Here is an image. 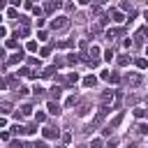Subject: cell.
Here are the masks:
<instances>
[{
    "instance_id": "obj_36",
    "label": "cell",
    "mask_w": 148,
    "mask_h": 148,
    "mask_svg": "<svg viewBox=\"0 0 148 148\" xmlns=\"http://www.w3.org/2000/svg\"><path fill=\"white\" fill-rule=\"evenodd\" d=\"M12 5H21V0H12Z\"/></svg>"
},
{
    "instance_id": "obj_15",
    "label": "cell",
    "mask_w": 148,
    "mask_h": 148,
    "mask_svg": "<svg viewBox=\"0 0 148 148\" xmlns=\"http://www.w3.org/2000/svg\"><path fill=\"white\" fill-rule=\"evenodd\" d=\"M53 74H58V72H56V67H46V69L42 72V76H44V79H51Z\"/></svg>"
},
{
    "instance_id": "obj_14",
    "label": "cell",
    "mask_w": 148,
    "mask_h": 148,
    "mask_svg": "<svg viewBox=\"0 0 148 148\" xmlns=\"http://www.w3.org/2000/svg\"><path fill=\"white\" fill-rule=\"evenodd\" d=\"M134 65H136L139 69H146V67H148V60H146V58H136V60H134Z\"/></svg>"
},
{
    "instance_id": "obj_2",
    "label": "cell",
    "mask_w": 148,
    "mask_h": 148,
    "mask_svg": "<svg viewBox=\"0 0 148 148\" xmlns=\"http://www.w3.org/2000/svg\"><path fill=\"white\" fill-rule=\"evenodd\" d=\"M62 7V0H46V5H44V12L46 14H53L56 9H60Z\"/></svg>"
},
{
    "instance_id": "obj_20",
    "label": "cell",
    "mask_w": 148,
    "mask_h": 148,
    "mask_svg": "<svg viewBox=\"0 0 148 148\" xmlns=\"http://www.w3.org/2000/svg\"><path fill=\"white\" fill-rule=\"evenodd\" d=\"M67 62H69V65H76V62H79V56H76V53H69Z\"/></svg>"
},
{
    "instance_id": "obj_19",
    "label": "cell",
    "mask_w": 148,
    "mask_h": 148,
    "mask_svg": "<svg viewBox=\"0 0 148 148\" xmlns=\"http://www.w3.org/2000/svg\"><path fill=\"white\" fill-rule=\"evenodd\" d=\"M136 132H139V134H148V125H146V123H139Z\"/></svg>"
},
{
    "instance_id": "obj_18",
    "label": "cell",
    "mask_w": 148,
    "mask_h": 148,
    "mask_svg": "<svg viewBox=\"0 0 148 148\" xmlns=\"http://www.w3.org/2000/svg\"><path fill=\"white\" fill-rule=\"evenodd\" d=\"M88 109H90V104H81L76 113H79V116H86V113H88Z\"/></svg>"
},
{
    "instance_id": "obj_12",
    "label": "cell",
    "mask_w": 148,
    "mask_h": 148,
    "mask_svg": "<svg viewBox=\"0 0 148 148\" xmlns=\"http://www.w3.org/2000/svg\"><path fill=\"white\" fill-rule=\"evenodd\" d=\"M49 92H51V97H53V99H60V95H62V88H60V86H53Z\"/></svg>"
},
{
    "instance_id": "obj_24",
    "label": "cell",
    "mask_w": 148,
    "mask_h": 148,
    "mask_svg": "<svg viewBox=\"0 0 148 148\" xmlns=\"http://www.w3.org/2000/svg\"><path fill=\"white\" fill-rule=\"evenodd\" d=\"M16 16H18L16 9H7V18H16Z\"/></svg>"
},
{
    "instance_id": "obj_10",
    "label": "cell",
    "mask_w": 148,
    "mask_h": 148,
    "mask_svg": "<svg viewBox=\"0 0 148 148\" xmlns=\"http://www.w3.org/2000/svg\"><path fill=\"white\" fill-rule=\"evenodd\" d=\"M120 123H123V111H120V113H118V116H116V118H113V120H111V123H109L106 127H109V130H116V127H118Z\"/></svg>"
},
{
    "instance_id": "obj_5",
    "label": "cell",
    "mask_w": 148,
    "mask_h": 148,
    "mask_svg": "<svg viewBox=\"0 0 148 148\" xmlns=\"http://www.w3.org/2000/svg\"><path fill=\"white\" fill-rule=\"evenodd\" d=\"M42 134H44V139H58L60 136V130L58 127H44Z\"/></svg>"
},
{
    "instance_id": "obj_26",
    "label": "cell",
    "mask_w": 148,
    "mask_h": 148,
    "mask_svg": "<svg viewBox=\"0 0 148 148\" xmlns=\"http://www.w3.org/2000/svg\"><path fill=\"white\" fill-rule=\"evenodd\" d=\"M44 118H46V116H44L42 111H37V113H35V120H37V123H44Z\"/></svg>"
},
{
    "instance_id": "obj_6",
    "label": "cell",
    "mask_w": 148,
    "mask_h": 148,
    "mask_svg": "<svg viewBox=\"0 0 148 148\" xmlns=\"http://www.w3.org/2000/svg\"><path fill=\"white\" fill-rule=\"evenodd\" d=\"M146 35H148V28H139L134 32V44H143L146 42Z\"/></svg>"
},
{
    "instance_id": "obj_32",
    "label": "cell",
    "mask_w": 148,
    "mask_h": 148,
    "mask_svg": "<svg viewBox=\"0 0 148 148\" xmlns=\"http://www.w3.org/2000/svg\"><path fill=\"white\" fill-rule=\"evenodd\" d=\"M9 148H23V143H21V141H12V143H9Z\"/></svg>"
},
{
    "instance_id": "obj_17",
    "label": "cell",
    "mask_w": 148,
    "mask_h": 148,
    "mask_svg": "<svg viewBox=\"0 0 148 148\" xmlns=\"http://www.w3.org/2000/svg\"><path fill=\"white\" fill-rule=\"evenodd\" d=\"M5 46H7V49H18V42H16V39H7Z\"/></svg>"
},
{
    "instance_id": "obj_13",
    "label": "cell",
    "mask_w": 148,
    "mask_h": 148,
    "mask_svg": "<svg viewBox=\"0 0 148 148\" xmlns=\"http://www.w3.org/2000/svg\"><path fill=\"white\" fill-rule=\"evenodd\" d=\"M111 21H116V23H123V21H125L123 12H111Z\"/></svg>"
},
{
    "instance_id": "obj_30",
    "label": "cell",
    "mask_w": 148,
    "mask_h": 148,
    "mask_svg": "<svg viewBox=\"0 0 148 148\" xmlns=\"http://www.w3.org/2000/svg\"><path fill=\"white\" fill-rule=\"evenodd\" d=\"M67 81H69V83H76V81H79V74H69V79H67Z\"/></svg>"
},
{
    "instance_id": "obj_39",
    "label": "cell",
    "mask_w": 148,
    "mask_h": 148,
    "mask_svg": "<svg viewBox=\"0 0 148 148\" xmlns=\"http://www.w3.org/2000/svg\"><path fill=\"white\" fill-rule=\"evenodd\" d=\"M146 56H148V46H146Z\"/></svg>"
},
{
    "instance_id": "obj_28",
    "label": "cell",
    "mask_w": 148,
    "mask_h": 148,
    "mask_svg": "<svg viewBox=\"0 0 148 148\" xmlns=\"http://www.w3.org/2000/svg\"><path fill=\"white\" fill-rule=\"evenodd\" d=\"M90 148H102V141H99V139H92V141H90Z\"/></svg>"
},
{
    "instance_id": "obj_23",
    "label": "cell",
    "mask_w": 148,
    "mask_h": 148,
    "mask_svg": "<svg viewBox=\"0 0 148 148\" xmlns=\"http://www.w3.org/2000/svg\"><path fill=\"white\" fill-rule=\"evenodd\" d=\"M134 116H136V118H143V116H146V111H143L141 106H136V109H134Z\"/></svg>"
},
{
    "instance_id": "obj_33",
    "label": "cell",
    "mask_w": 148,
    "mask_h": 148,
    "mask_svg": "<svg viewBox=\"0 0 148 148\" xmlns=\"http://www.w3.org/2000/svg\"><path fill=\"white\" fill-rule=\"evenodd\" d=\"M35 148H46V143H44V141H37V143H35Z\"/></svg>"
},
{
    "instance_id": "obj_22",
    "label": "cell",
    "mask_w": 148,
    "mask_h": 148,
    "mask_svg": "<svg viewBox=\"0 0 148 148\" xmlns=\"http://www.w3.org/2000/svg\"><path fill=\"white\" fill-rule=\"evenodd\" d=\"M30 113H32V106H28V104L21 106V116H30Z\"/></svg>"
},
{
    "instance_id": "obj_3",
    "label": "cell",
    "mask_w": 148,
    "mask_h": 148,
    "mask_svg": "<svg viewBox=\"0 0 148 148\" xmlns=\"http://www.w3.org/2000/svg\"><path fill=\"white\" fill-rule=\"evenodd\" d=\"M102 79L104 81H109V83H120V74H116V72H102Z\"/></svg>"
},
{
    "instance_id": "obj_38",
    "label": "cell",
    "mask_w": 148,
    "mask_h": 148,
    "mask_svg": "<svg viewBox=\"0 0 148 148\" xmlns=\"http://www.w3.org/2000/svg\"><path fill=\"white\" fill-rule=\"evenodd\" d=\"M76 148H88V146H76Z\"/></svg>"
},
{
    "instance_id": "obj_37",
    "label": "cell",
    "mask_w": 148,
    "mask_h": 148,
    "mask_svg": "<svg viewBox=\"0 0 148 148\" xmlns=\"http://www.w3.org/2000/svg\"><path fill=\"white\" fill-rule=\"evenodd\" d=\"M127 148H139V146H136V143H130V146H127Z\"/></svg>"
},
{
    "instance_id": "obj_29",
    "label": "cell",
    "mask_w": 148,
    "mask_h": 148,
    "mask_svg": "<svg viewBox=\"0 0 148 148\" xmlns=\"http://www.w3.org/2000/svg\"><path fill=\"white\" fill-rule=\"evenodd\" d=\"M25 49H28V51H37V42H28Z\"/></svg>"
},
{
    "instance_id": "obj_9",
    "label": "cell",
    "mask_w": 148,
    "mask_h": 148,
    "mask_svg": "<svg viewBox=\"0 0 148 148\" xmlns=\"http://www.w3.org/2000/svg\"><path fill=\"white\" fill-rule=\"evenodd\" d=\"M83 86H86V88H95V86H97V76H92V74L86 76V79H83Z\"/></svg>"
},
{
    "instance_id": "obj_34",
    "label": "cell",
    "mask_w": 148,
    "mask_h": 148,
    "mask_svg": "<svg viewBox=\"0 0 148 148\" xmlns=\"http://www.w3.org/2000/svg\"><path fill=\"white\" fill-rule=\"evenodd\" d=\"M76 2H79V5H88V0H76Z\"/></svg>"
},
{
    "instance_id": "obj_11",
    "label": "cell",
    "mask_w": 148,
    "mask_h": 148,
    "mask_svg": "<svg viewBox=\"0 0 148 148\" xmlns=\"http://www.w3.org/2000/svg\"><path fill=\"white\" fill-rule=\"evenodd\" d=\"M46 109H49V113H51V116H58V113H60V106H58L56 102H49V104H46Z\"/></svg>"
},
{
    "instance_id": "obj_25",
    "label": "cell",
    "mask_w": 148,
    "mask_h": 148,
    "mask_svg": "<svg viewBox=\"0 0 148 148\" xmlns=\"http://www.w3.org/2000/svg\"><path fill=\"white\" fill-rule=\"evenodd\" d=\"M111 58H113V51H111V49H106V51H104V60H109V62H111Z\"/></svg>"
},
{
    "instance_id": "obj_7",
    "label": "cell",
    "mask_w": 148,
    "mask_h": 148,
    "mask_svg": "<svg viewBox=\"0 0 148 148\" xmlns=\"http://www.w3.org/2000/svg\"><path fill=\"white\" fill-rule=\"evenodd\" d=\"M141 81H143V79H141V74H136V72H132V74L125 79L127 86H141Z\"/></svg>"
},
{
    "instance_id": "obj_1",
    "label": "cell",
    "mask_w": 148,
    "mask_h": 148,
    "mask_svg": "<svg viewBox=\"0 0 148 148\" xmlns=\"http://www.w3.org/2000/svg\"><path fill=\"white\" fill-rule=\"evenodd\" d=\"M67 25H69V18H67V16H56V18L51 21V28H53V30H65Z\"/></svg>"
},
{
    "instance_id": "obj_35",
    "label": "cell",
    "mask_w": 148,
    "mask_h": 148,
    "mask_svg": "<svg viewBox=\"0 0 148 148\" xmlns=\"http://www.w3.org/2000/svg\"><path fill=\"white\" fill-rule=\"evenodd\" d=\"M143 18H146V23H148V9H146V12H143Z\"/></svg>"
},
{
    "instance_id": "obj_21",
    "label": "cell",
    "mask_w": 148,
    "mask_h": 148,
    "mask_svg": "<svg viewBox=\"0 0 148 148\" xmlns=\"http://www.w3.org/2000/svg\"><path fill=\"white\" fill-rule=\"evenodd\" d=\"M118 65H120V67L130 65V58H127V56H120V58H118Z\"/></svg>"
},
{
    "instance_id": "obj_8",
    "label": "cell",
    "mask_w": 148,
    "mask_h": 148,
    "mask_svg": "<svg viewBox=\"0 0 148 148\" xmlns=\"http://www.w3.org/2000/svg\"><path fill=\"white\" fill-rule=\"evenodd\" d=\"M21 60H23V51L18 49V51H16V53H14L12 58H7V65H18Z\"/></svg>"
},
{
    "instance_id": "obj_27",
    "label": "cell",
    "mask_w": 148,
    "mask_h": 148,
    "mask_svg": "<svg viewBox=\"0 0 148 148\" xmlns=\"http://www.w3.org/2000/svg\"><path fill=\"white\" fill-rule=\"evenodd\" d=\"M35 132H37V125H28L25 127V134H35Z\"/></svg>"
},
{
    "instance_id": "obj_16",
    "label": "cell",
    "mask_w": 148,
    "mask_h": 148,
    "mask_svg": "<svg viewBox=\"0 0 148 148\" xmlns=\"http://www.w3.org/2000/svg\"><path fill=\"white\" fill-rule=\"evenodd\" d=\"M76 104H79V97H76V95H69L67 102H65V106H76Z\"/></svg>"
},
{
    "instance_id": "obj_4",
    "label": "cell",
    "mask_w": 148,
    "mask_h": 148,
    "mask_svg": "<svg viewBox=\"0 0 148 148\" xmlns=\"http://www.w3.org/2000/svg\"><path fill=\"white\" fill-rule=\"evenodd\" d=\"M111 102H116V92L113 90H104L102 92V106H109Z\"/></svg>"
},
{
    "instance_id": "obj_31",
    "label": "cell",
    "mask_w": 148,
    "mask_h": 148,
    "mask_svg": "<svg viewBox=\"0 0 148 148\" xmlns=\"http://www.w3.org/2000/svg\"><path fill=\"white\" fill-rule=\"evenodd\" d=\"M9 109H12L9 102H2V113H9Z\"/></svg>"
}]
</instances>
